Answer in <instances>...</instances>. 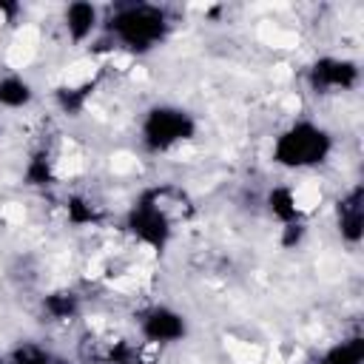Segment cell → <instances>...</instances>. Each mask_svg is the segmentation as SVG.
Returning a JSON list of instances; mask_svg holds the SVG:
<instances>
[{"mask_svg": "<svg viewBox=\"0 0 364 364\" xmlns=\"http://www.w3.org/2000/svg\"><path fill=\"white\" fill-rule=\"evenodd\" d=\"M330 151V136L313 122H296L276 142V162L287 168H310Z\"/></svg>", "mask_w": 364, "mask_h": 364, "instance_id": "obj_1", "label": "cell"}, {"mask_svg": "<svg viewBox=\"0 0 364 364\" xmlns=\"http://www.w3.org/2000/svg\"><path fill=\"white\" fill-rule=\"evenodd\" d=\"M188 139H191V122L182 111H173V108H154L151 111V117L145 122V142L154 151L179 148Z\"/></svg>", "mask_w": 364, "mask_h": 364, "instance_id": "obj_2", "label": "cell"}, {"mask_svg": "<svg viewBox=\"0 0 364 364\" xmlns=\"http://www.w3.org/2000/svg\"><path fill=\"white\" fill-rule=\"evenodd\" d=\"M355 82H358L355 63L341 60V57H321V60H316V65L310 71V85L318 94L344 91V88H353Z\"/></svg>", "mask_w": 364, "mask_h": 364, "instance_id": "obj_3", "label": "cell"}, {"mask_svg": "<svg viewBox=\"0 0 364 364\" xmlns=\"http://www.w3.org/2000/svg\"><path fill=\"white\" fill-rule=\"evenodd\" d=\"M40 48H43L40 28L37 26H17L11 40H9V46H6V51H3V63H6V68L11 74H17V71L28 68L37 60Z\"/></svg>", "mask_w": 364, "mask_h": 364, "instance_id": "obj_4", "label": "cell"}, {"mask_svg": "<svg viewBox=\"0 0 364 364\" xmlns=\"http://www.w3.org/2000/svg\"><path fill=\"white\" fill-rule=\"evenodd\" d=\"M142 333L148 338V344H171L176 338L185 336V318L168 307H154L142 316Z\"/></svg>", "mask_w": 364, "mask_h": 364, "instance_id": "obj_5", "label": "cell"}, {"mask_svg": "<svg viewBox=\"0 0 364 364\" xmlns=\"http://www.w3.org/2000/svg\"><path fill=\"white\" fill-rule=\"evenodd\" d=\"M63 23H65V31L74 43H82L94 34L97 28V9L91 3H71L63 14Z\"/></svg>", "mask_w": 364, "mask_h": 364, "instance_id": "obj_6", "label": "cell"}, {"mask_svg": "<svg viewBox=\"0 0 364 364\" xmlns=\"http://www.w3.org/2000/svg\"><path fill=\"white\" fill-rule=\"evenodd\" d=\"M31 85L20 74H6L0 80V105L6 108H23L31 102Z\"/></svg>", "mask_w": 364, "mask_h": 364, "instance_id": "obj_7", "label": "cell"}, {"mask_svg": "<svg viewBox=\"0 0 364 364\" xmlns=\"http://www.w3.org/2000/svg\"><path fill=\"white\" fill-rule=\"evenodd\" d=\"M0 364H6V358H0Z\"/></svg>", "mask_w": 364, "mask_h": 364, "instance_id": "obj_8", "label": "cell"}]
</instances>
